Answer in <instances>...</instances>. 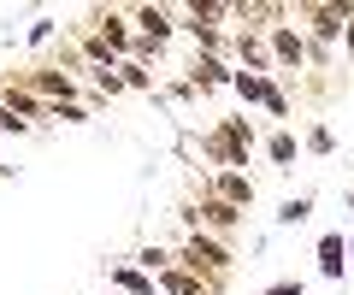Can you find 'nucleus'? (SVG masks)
<instances>
[{
    "mask_svg": "<svg viewBox=\"0 0 354 295\" xmlns=\"http://www.w3.org/2000/svg\"><path fill=\"white\" fill-rule=\"evenodd\" d=\"M260 295H301V278H278V283H266Z\"/></svg>",
    "mask_w": 354,
    "mask_h": 295,
    "instance_id": "21",
    "label": "nucleus"
},
{
    "mask_svg": "<svg viewBox=\"0 0 354 295\" xmlns=\"http://www.w3.org/2000/svg\"><path fill=\"white\" fill-rule=\"evenodd\" d=\"M130 24H136V36L153 41V48H165V41H171V30H177L165 6H136V12H130Z\"/></svg>",
    "mask_w": 354,
    "mask_h": 295,
    "instance_id": "7",
    "label": "nucleus"
},
{
    "mask_svg": "<svg viewBox=\"0 0 354 295\" xmlns=\"http://www.w3.org/2000/svg\"><path fill=\"white\" fill-rule=\"evenodd\" d=\"M113 289L118 295H160V278L142 272V266H130V260H118V266H113Z\"/></svg>",
    "mask_w": 354,
    "mask_h": 295,
    "instance_id": "10",
    "label": "nucleus"
},
{
    "mask_svg": "<svg viewBox=\"0 0 354 295\" xmlns=\"http://www.w3.org/2000/svg\"><path fill=\"white\" fill-rule=\"evenodd\" d=\"M301 18H307V30H313V41H319V48H330V41H342V36H348L354 6H348V0H313V6H301Z\"/></svg>",
    "mask_w": 354,
    "mask_h": 295,
    "instance_id": "3",
    "label": "nucleus"
},
{
    "mask_svg": "<svg viewBox=\"0 0 354 295\" xmlns=\"http://www.w3.org/2000/svg\"><path fill=\"white\" fill-rule=\"evenodd\" d=\"M342 48H348V59H354V24H348V36H342Z\"/></svg>",
    "mask_w": 354,
    "mask_h": 295,
    "instance_id": "22",
    "label": "nucleus"
},
{
    "mask_svg": "<svg viewBox=\"0 0 354 295\" xmlns=\"http://www.w3.org/2000/svg\"><path fill=\"white\" fill-rule=\"evenodd\" d=\"M230 89H236L248 106H254V101L266 106V95H272V77H254V71H236V83H230Z\"/></svg>",
    "mask_w": 354,
    "mask_h": 295,
    "instance_id": "13",
    "label": "nucleus"
},
{
    "mask_svg": "<svg viewBox=\"0 0 354 295\" xmlns=\"http://www.w3.org/2000/svg\"><path fill=\"white\" fill-rule=\"evenodd\" d=\"M136 266H142V272H153V278H160L165 266H177V254H171V248H160V242H148V248H142V254H136Z\"/></svg>",
    "mask_w": 354,
    "mask_h": 295,
    "instance_id": "16",
    "label": "nucleus"
},
{
    "mask_svg": "<svg viewBox=\"0 0 354 295\" xmlns=\"http://www.w3.org/2000/svg\"><path fill=\"white\" fill-rule=\"evenodd\" d=\"M201 154L213 160L218 171H242L248 154H254V124L248 118H218V124L201 136Z\"/></svg>",
    "mask_w": 354,
    "mask_h": 295,
    "instance_id": "2",
    "label": "nucleus"
},
{
    "mask_svg": "<svg viewBox=\"0 0 354 295\" xmlns=\"http://www.w3.org/2000/svg\"><path fill=\"white\" fill-rule=\"evenodd\" d=\"M177 266H183V272H195V278H207V283H218V289H225V278H230V266H236V254H230V242H225V236L189 231V236H183V248H177Z\"/></svg>",
    "mask_w": 354,
    "mask_h": 295,
    "instance_id": "1",
    "label": "nucleus"
},
{
    "mask_svg": "<svg viewBox=\"0 0 354 295\" xmlns=\"http://www.w3.org/2000/svg\"><path fill=\"white\" fill-rule=\"evenodd\" d=\"M160 295H218V283L195 278V272H183V266H165L160 272Z\"/></svg>",
    "mask_w": 354,
    "mask_h": 295,
    "instance_id": "11",
    "label": "nucleus"
},
{
    "mask_svg": "<svg viewBox=\"0 0 354 295\" xmlns=\"http://www.w3.org/2000/svg\"><path fill=\"white\" fill-rule=\"evenodd\" d=\"M207 189H213L218 201L242 207V213H248V207H254V178H248V171H218V178L207 183Z\"/></svg>",
    "mask_w": 354,
    "mask_h": 295,
    "instance_id": "9",
    "label": "nucleus"
},
{
    "mask_svg": "<svg viewBox=\"0 0 354 295\" xmlns=\"http://www.w3.org/2000/svg\"><path fill=\"white\" fill-rule=\"evenodd\" d=\"M106 295H118V289H106Z\"/></svg>",
    "mask_w": 354,
    "mask_h": 295,
    "instance_id": "24",
    "label": "nucleus"
},
{
    "mask_svg": "<svg viewBox=\"0 0 354 295\" xmlns=\"http://www.w3.org/2000/svg\"><path fill=\"white\" fill-rule=\"evenodd\" d=\"M24 89H36L48 106H77V77L65 71V65H41V71H30V77H18Z\"/></svg>",
    "mask_w": 354,
    "mask_h": 295,
    "instance_id": "4",
    "label": "nucleus"
},
{
    "mask_svg": "<svg viewBox=\"0 0 354 295\" xmlns=\"http://www.w3.org/2000/svg\"><path fill=\"white\" fill-rule=\"evenodd\" d=\"M118 77H124V89H153V71H148V65H136V59L118 65Z\"/></svg>",
    "mask_w": 354,
    "mask_h": 295,
    "instance_id": "18",
    "label": "nucleus"
},
{
    "mask_svg": "<svg viewBox=\"0 0 354 295\" xmlns=\"http://www.w3.org/2000/svg\"><path fill=\"white\" fill-rule=\"evenodd\" d=\"M342 266H348V242H342V231H325L319 236V278H342Z\"/></svg>",
    "mask_w": 354,
    "mask_h": 295,
    "instance_id": "12",
    "label": "nucleus"
},
{
    "mask_svg": "<svg viewBox=\"0 0 354 295\" xmlns=\"http://www.w3.org/2000/svg\"><path fill=\"white\" fill-rule=\"evenodd\" d=\"M330 148H337V136H330L325 124H313V130H307V154H330Z\"/></svg>",
    "mask_w": 354,
    "mask_h": 295,
    "instance_id": "19",
    "label": "nucleus"
},
{
    "mask_svg": "<svg viewBox=\"0 0 354 295\" xmlns=\"http://www.w3.org/2000/svg\"><path fill=\"white\" fill-rule=\"evenodd\" d=\"M266 113H272V118H290V95H283L278 83H272V95H266Z\"/></svg>",
    "mask_w": 354,
    "mask_h": 295,
    "instance_id": "20",
    "label": "nucleus"
},
{
    "mask_svg": "<svg viewBox=\"0 0 354 295\" xmlns=\"http://www.w3.org/2000/svg\"><path fill=\"white\" fill-rule=\"evenodd\" d=\"M225 83H236V71H230L225 59H213V53H195V65H189V89H225Z\"/></svg>",
    "mask_w": 354,
    "mask_h": 295,
    "instance_id": "8",
    "label": "nucleus"
},
{
    "mask_svg": "<svg viewBox=\"0 0 354 295\" xmlns=\"http://www.w3.org/2000/svg\"><path fill=\"white\" fill-rule=\"evenodd\" d=\"M307 213H313V195H290V201L278 207V225H301Z\"/></svg>",
    "mask_w": 354,
    "mask_h": 295,
    "instance_id": "17",
    "label": "nucleus"
},
{
    "mask_svg": "<svg viewBox=\"0 0 354 295\" xmlns=\"http://www.w3.org/2000/svg\"><path fill=\"white\" fill-rule=\"evenodd\" d=\"M88 83H95V95H101V101L124 95V77H118V71H106V65H88Z\"/></svg>",
    "mask_w": 354,
    "mask_h": 295,
    "instance_id": "15",
    "label": "nucleus"
},
{
    "mask_svg": "<svg viewBox=\"0 0 354 295\" xmlns=\"http://www.w3.org/2000/svg\"><path fill=\"white\" fill-rule=\"evenodd\" d=\"M348 260H354V242H348Z\"/></svg>",
    "mask_w": 354,
    "mask_h": 295,
    "instance_id": "23",
    "label": "nucleus"
},
{
    "mask_svg": "<svg viewBox=\"0 0 354 295\" xmlns=\"http://www.w3.org/2000/svg\"><path fill=\"white\" fill-rule=\"evenodd\" d=\"M266 154H272V166H290V160L301 154V148H295V136H290V130H272V136H266Z\"/></svg>",
    "mask_w": 354,
    "mask_h": 295,
    "instance_id": "14",
    "label": "nucleus"
},
{
    "mask_svg": "<svg viewBox=\"0 0 354 295\" xmlns=\"http://www.w3.org/2000/svg\"><path fill=\"white\" fill-rule=\"evenodd\" d=\"M266 48H272V59H278V71H290V77L301 71V59H307V36H301L295 24H278L272 36H266Z\"/></svg>",
    "mask_w": 354,
    "mask_h": 295,
    "instance_id": "5",
    "label": "nucleus"
},
{
    "mask_svg": "<svg viewBox=\"0 0 354 295\" xmlns=\"http://www.w3.org/2000/svg\"><path fill=\"white\" fill-rule=\"evenodd\" d=\"M236 71H254V77H272L278 71V59H272V48H266V36H254V30H236Z\"/></svg>",
    "mask_w": 354,
    "mask_h": 295,
    "instance_id": "6",
    "label": "nucleus"
}]
</instances>
